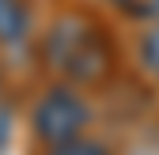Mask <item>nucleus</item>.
Wrapping results in <instances>:
<instances>
[{
  "mask_svg": "<svg viewBox=\"0 0 159 155\" xmlns=\"http://www.w3.org/2000/svg\"><path fill=\"white\" fill-rule=\"evenodd\" d=\"M34 61L49 80L72 83L80 91H106L121 72V53L110 27L91 8H61L30 38Z\"/></svg>",
  "mask_w": 159,
  "mask_h": 155,
  "instance_id": "obj_1",
  "label": "nucleus"
},
{
  "mask_svg": "<svg viewBox=\"0 0 159 155\" xmlns=\"http://www.w3.org/2000/svg\"><path fill=\"white\" fill-rule=\"evenodd\" d=\"M95 125V102L87 91H80L72 83H61V80H46L42 91L30 99V110H27V129H30V140L42 148H53V144H65L72 136H84Z\"/></svg>",
  "mask_w": 159,
  "mask_h": 155,
  "instance_id": "obj_2",
  "label": "nucleus"
},
{
  "mask_svg": "<svg viewBox=\"0 0 159 155\" xmlns=\"http://www.w3.org/2000/svg\"><path fill=\"white\" fill-rule=\"evenodd\" d=\"M34 8L30 0H0V53L27 49L34 38Z\"/></svg>",
  "mask_w": 159,
  "mask_h": 155,
  "instance_id": "obj_3",
  "label": "nucleus"
},
{
  "mask_svg": "<svg viewBox=\"0 0 159 155\" xmlns=\"http://www.w3.org/2000/svg\"><path fill=\"white\" fill-rule=\"evenodd\" d=\"M133 64L144 80L159 83V23H144L133 38Z\"/></svg>",
  "mask_w": 159,
  "mask_h": 155,
  "instance_id": "obj_4",
  "label": "nucleus"
},
{
  "mask_svg": "<svg viewBox=\"0 0 159 155\" xmlns=\"http://www.w3.org/2000/svg\"><path fill=\"white\" fill-rule=\"evenodd\" d=\"M38 155H117V148L95 132H84V136H72L65 144H53V148H42Z\"/></svg>",
  "mask_w": 159,
  "mask_h": 155,
  "instance_id": "obj_5",
  "label": "nucleus"
},
{
  "mask_svg": "<svg viewBox=\"0 0 159 155\" xmlns=\"http://www.w3.org/2000/svg\"><path fill=\"white\" fill-rule=\"evenodd\" d=\"M106 8L125 19L133 27H144V23H159V0H106Z\"/></svg>",
  "mask_w": 159,
  "mask_h": 155,
  "instance_id": "obj_6",
  "label": "nucleus"
},
{
  "mask_svg": "<svg viewBox=\"0 0 159 155\" xmlns=\"http://www.w3.org/2000/svg\"><path fill=\"white\" fill-rule=\"evenodd\" d=\"M0 95H4V68H0Z\"/></svg>",
  "mask_w": 159,
  "mask_h": 155,
  "instance_id": "obj_7",
  "label": "nucleus"
}]
</instances>
